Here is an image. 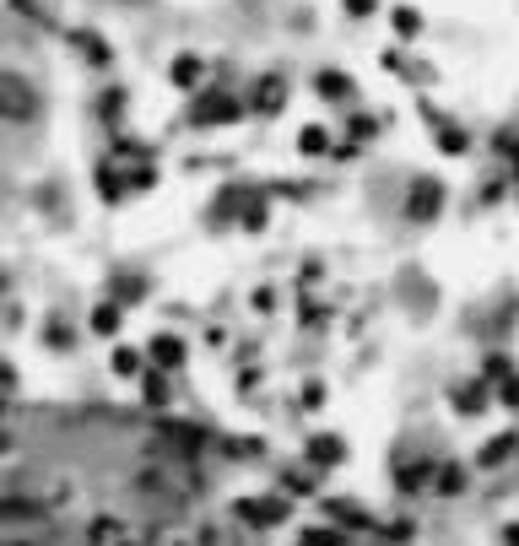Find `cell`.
<instances>
[{
  "label": "cell",
  "instance_id": "cell-6",
  "mask_svg": "<svg viewBox=\"0 0 519 546\" xmlns=\"http://www.w3.org/2000/svg\"><path fill=\"white\" fill-rule=\"evenodd\" d=\"M17 6H33V0H17Z\"/></svg>",
  "mask_w": 519,
  "mask_h": 546
},
{
  "label": "cell",
  "instance_id": "cell-5",
  "mask_svg": "<svg viewBox=\"0 0 519 546\" xmlns=\"http://www.w3.org/2000/svg\"><path fill=\"white\" fill-rule=\"evenodd\" d=\"M92 325H98V330H114V325H119V309H98V319H92Z\"/></svg>",
  "mask_w": 519,
  "mask_h": 546
},
{
  "label": "cell",
  "instance_id": "cell-1",
  "mask_svg": "<svg viewBox=\"0 0 519 546\" xmlns=\"http://www.w3.org/2000/svg\"><path fill=\"white\" fill-rule=\"evenodd\" d=\"M173 82H179V87H195V82H201V60L184 55L179 65H173Z\"/></svg>",
  "mask_w": 519,
  "mask_h": 546
},
{
  "label": "cell",
  "instance_id": "cell-3",
  "mask_svg": "<svg viewBox=\"0 0 519 546\" xmlns=\"http://www.w3.org/2000/svg\"><path fill=\"white\" fill-rule=\"evenodd\" d=\"M330 146V130H303V152H325Z\"/></svg>",
  "mask_w": 519,
  "mask_h": 546
},
{
  "label": "cell",
  "instance_id": "cell-2",
  "mask_svg": "<svg viewBox=\"0 0 519 546\" xmlns=\"http://www.w3.org/2000/svg\"><path fill=\"white\" fill-rule=\"evenodd\" d=\"M395 28L417 38V33H422V17H417V11H406V6H401V11H395Z\"/></svg>",
  "mask_w": 519,
  "mask_h": 546
},
{
  "label": "cell",
  "instance_id": "cell-4",
  "mask_svg": "<svg viewBox=\"0 0 519 546\" xmlns=\"http://www.w3.org/2000/svg\"><path fill=\"white\" fill-rule=\"evenodd\" d=\"M346 11H352V17H374L379 0H346Z\"/></svg>",
  "mask_w": 519,
  "mask_h": 546
}]
</instances>
